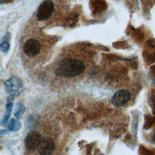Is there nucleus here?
<instances>
[{
	"label": "nucleus",
	"mask_w": 155,
	"mask_h": 155,
	"mask_svg": "<svg viewBox=\"0 0 155 155\" xmlns=\"http://www.w3.org/2000/svg\"><path fill=\"white\" fill-rule=\"evenodd\" d=\"M85 65L80 60L65 58L59 61L55 66L54 73L62 77H74L81 74L85 70Z\"/></svg>",
	"instance_id": "obj_1"
},
{
	"label": "nucleus",
	"mask_w": 155,
	"mask_h": 155,
	"mask_svg": "<svg viewBox=\"0 0 155 155\" xmlns=\"http://www.w3.org/2000/svg\"><path fill=\"white\" fill-rule=\"evenodd\" d=\"M6 91L10 96H19L24 91V86L22 81L16 76H12L4 82Z\"/></svg>",
	"instance_id": "obj_2"
},
{
	"label": "nucleus",
	"mask_w": 155,
	"mask_h": 155,
	"mask_svg": "<svg viewBox=\"0 0 155 155\" xmlns=\"http://www.w3.org/2000/svg\"><path fill=\"white\" fill-rule=\"evenodd\" d=\"M42 139V136L39 131L31 130L26 135L24 140L25 145L28 150H35L38 149Z\"/></svg>",
	"instance_id": "obj_3"
},
{
	"label": "nucleus",
	"mask_w": 155,
	"mask_h": 155,
	"mask_svg": "<svg viewBox=\"0 0 155 155\" xmlns=\"http://www.w3.org/2000/svg\"><path fill=\"white\" fill-rule=\"evenodd\" d=\"M54 9L53 2L50 0L44 1L38 7L37 18L39 21H44L48 19L51 15Z\"/></svg>",
	"instance_id": "obj_4"
},
{
	"label": "nucleus",
	"mask_w": 155,
	"mask_h": 155,
	"mask_svg": "<svg viewBox=\"0 0 155 155\" xmlns=\"http://www.w3.org/2000/svg\"><path fill=\"white\" fill-rule=\"evenodd\" d=\"M55 148V144L52 139L49 137H42L38 148V151L41 155H50Z\"/></svg>",
	"instance_id": "obj_5"
},
{
	"label": "nucleus",
	"mask_w": 155,
	"mask_h": 155,
	"mask_svg": "<svg viewBox=\"0 0 155 155\" xmlns=\"http://www.w3.org/2000/svg\"><path fill=\"white\" fill-rule=\"evenodd\" d=\"M41 48L40 42L35 39H29L26 41L23 47L24 53L30 57L37 55L39 53Z\"/></svg>",
	"instance_id": "obj_6"
},
{
	"label": "nucleus",
	"mask_w": 155,
	"mask_h": 155,
	"mask_svg": "<svg viewBox=\"0 0 155 155\" xmlns=\"http://www.w3.org/2000/svg\"><path fill=\"white\" fill-rule=\"evenodd\" d=\"M131 97L130 92L126 90L122 89L117 91L114 93L112 97V104L117 107H120L125 104Z\"/></svg>",
	"instance_id": "obj_7"
},
{
	"label": "nucleus",
	"mask_w": 155,
	"mask_h": 155,
	"mask_svg": "<svg viewBox=\"0 0 155 155\" xmlns=\"http://www.w3.org/2000/svg\"><path fill=\"white\" fill-rule=\"evenodd\" d=\"M13 99V97H12V96H8L7 99V104L6 105L5 112L4 114V116L2 117V122H1V124L3 126L5 125L8 122L9 117L11 114L12 110L13 108V103H12Z\"/></svg>",
	"instance_id": "obj_8"
},
{
	"label": "nucleus",
	"mask_w": 155,
	"mask_h": 155,
	"mask_svg": "<svg viewBox=\"0 0 155 155\" xmlns=\"http://www.w3.org/2000/svg\"><path fill=\"white\" fill-rule=\"evenodd\" d=\"M25 108L24 105L21 102H18L15 105V110H14V115L15 117L18 119H21L22 114L25 112Z\"/></svg>",
	"instance_id": "obj_9"
},
{
	"label": "nucleus",
	"mask_w": 155,
	"mask_h": 155,
	"mask_svg": "<svg viewBox=\"0 0 155 155\" xmlns=\"http://www.w3.org/2000/svg\"><path fill=\"white\" fill-rule=\"evenodd\" d=\"M21 123L16 119H15L14 118H12L7 124L8 129L13 131H16L19 130L21 128Z\"/></svg>",
	"instance_id": "obj_10"
},
{
	"label": "nucleus",
	"mask_w": 155,
	"mask_h": 155,
	"mask_svg": "<svg viewBox=\"0 0 155 155\" xmlns=\"http://www.w3.org/2000/svg\"><path fill=\"white\" fill-rule=\"evenodd\" d=\"M10 45L7 41H4L1 44V50L3 51H6L9 49Z\"/></svg>",
	"instance_id": "obj_11"
},
{
	"label": "nucleus",
	"mask_w": 155,
	"mask_h": 155,
	"mask_svg": "<svg viewBox=\"0 0 155 155\" xmlns=\"http://www.w3.org/2000/svg\"><path fill=\"white\" fill-rule=\"evenodd\" d=\"M4 1V0H1V2H2Z\"/></svg>",
	"instance_id": "obj_12"
}]
</instances>
